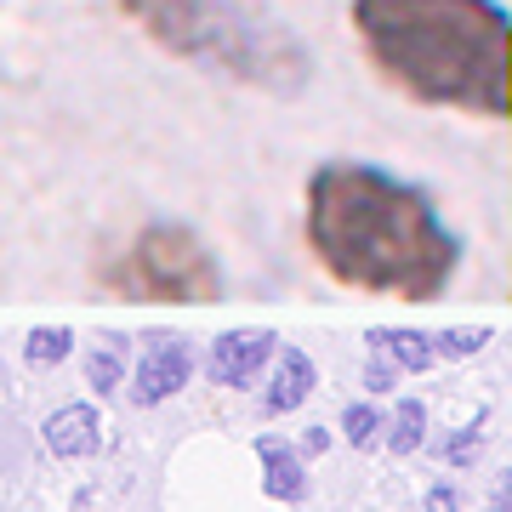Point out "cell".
<instances>
[{"label": "cell", "instance_id": "obj_1", "mask_svg": "<svg viewBox=\"0 0 512 512\" xmlns=\"http://www.w3.org/2000/svg\"><path fill=\"white\" fill-rule=\"evenodd\" d=\"M302 234L336 285L365 296L439 302L461 274V234L433 194L370 160L313 165Z\"/></svg>", "mask_w": 512, "mask_h": 512}, {"label": "cell", "instance_id": "obj_2", "mask_svg": "<svg viewBox=\"0 0 512 512\" xmlns=\"http://www.w3.org/2000/svg\"><path fill=\"white\" fill-rule=\"evenodd\" d=\"M348 18L393 92L512 120V12L501 0H353Z\"/></svg>", "mask_w": 512, "mask_h": 512}, {"label": "cell", "instance_id": "obj_3", "mask_svg": "<svg viewBox=\"0 0 512 512\" xmlns=\"http://www.w3.org/2000/svg\"><path fill=\"white\" fill-rule=\"evenodd\" d=\"M120 12L160 52L251 92L296 97L313 80L302 35L268 0H120Z\"/></svg>", "mask_w": 512, "mask_h": 512}, {"label": "cell", "instance_id": "obj_4", "mask_svg": "<svg viewBox=\"0 0 512 512\" xmlns=\"http://www.w3.org/2000/svg\"><path fill=\"white\" fill-rule=\"evenodd\" d=\"M97 279L126 302H222L217 256L188 222H148L120 245L114 256L97 262Z\"/></svg>", "mask_w": 512, "mask_h": 512}, {"label": "cell", "instance_id": "obj_5", "mask_svg": "<svg viewBox=\"0 0 512 512\" xmlns=\"http://www.w3.org/2000/svg\"><path fill=\"white\" fill-rule=\"evenodd\" d=\"M194 370H200V359H194V348H188L183 336H154L148 353H137V370H131L126 393L137 410H154V404L177 399L194 382Z\"/></svg>", "mask_w": 512, "mask_h": 512}, {"label": "cell", "instance_id": "obj_6", "mask_svg": "<svg viewBox=\"0 0 512 512\" xmlns=\"http://www.w3.org/2000/svg\"><path fill=\"white\" fill-rule=\"evenodd\" d=\"M279 359V336L268 325H245V330H222L211 353H205V382L211 387H251L262 370H274Z\"/></svg>", "mask_w": 512, "mask_h": 512}, {"label": "cell", "instance_id": "obj_7", "mask_svg": "<svg viewBox=\"0 0 512 512\" xmlns=\"http://www.w3.org/2000/svg\"><path fill=\"white\" fill-rule=\"evenodd\" d=\"M251 450H256V467H262V495L268 501H285V507L308 501V456H302V444L279 439V433H256Z\"/></svg>", "mask_w": 512, "mask_h": 512}, {"label": "cell", "instance_id": "obj_8", "mask_svg": "<svg viewBox=\"0 0 512 512\" xmlns=\"http://www.w3.org/2000/svg\"><path fill=\"white\" fill-rule=\"evenodd\" d=\"M313 393H319V365H313V353L279 348L274 370H268V387H262V410H268V416H296Z\"/></svg>", "mask_w": 512, "mask_h": 512}, {"label": "cell", "instance_id": "obj_9", "mask_svg": "<svg viewBox=\"0 0 512 512\" xmlns=\"http://www.w3.org/2000/svg\"><path fill=\"white\" fill-rule=\"evenodd\" d=\"M46 450L57 461H86L103 450V416H97V404L74 399V404H57L52 416H46Z\"/></svg>", "mask_w": 512, "mask_h": 512}, {"label": "cell", "instance_id": "obj_10", "mask_svg": "<svg viewBox=\"0 0 512 512\" xmlns=\"http://www.w3.org/2000/svg\"><path fill=\"white\" fill-rule=\"evenodd\" d=\"M365 348H382V353H393L404 365V376H427V370L439 365V348H433V330H404V325H376V330H365Z\"/></svg>", "mask_w": 512, "mask_h": 512}, {"label": "cell", "instance_id": "obj_11", "mask_svg": "<svg viewBox=\"0 0 512 512\" xmlns=\"http://www.w3.org/2000/svg\"><path fill=\"white\" fill-rule=\"evenodd\" d=\"M427 427H433L427 399H399L393 416H387V450H393V456H416L421 444H427Z\"/></svg>", "mask_w": 512, "mask_h": 512}, {"label": "cell", "instance_id": "obj_12", "mask_svg": "<svg viewBox=\"0 0 512 512\" xmlns=\"http://www.w3.org/2000/svg\"><path fill=\"white\" fill-rule=\"evenodd\" d=\"M484 427H490V410H473L461 427H450L444 444H439L444 467H456V473H461V467H473V461L484 456Z\"/></svg>", "mask_w": 512, "mask_h": 512}, {"label": "cell", "instance_id": "obj_13", "mask_svg": "<svg viewBox=\"0 0 512 512\" xmlns=\"http://www.w3.org/2000/svg\"><path fill=\"white\" fill-rule=\"evenodd\" d=\"M342 439L353 444V450H376V444H387V416H382V404H348L342 410Z\"/></svg>", "mask_w": 512, "mask_h": 512}, {"label": "cell", "instance_id": "obj_14", "mask_svg": "<svg viewBox=\"0 0 512 512\" xmlns=\"http://www.w3.org/2000/svg\"><path fill=\"white\" fill-rule=\"evenodd\" d=\"M433 348H439V365H461V359H473L478 348H490V325H450V330H433Z\"/></svg>", "mask_w": 512, "mask_h": 512}, {"label": "cell", "instance_id": "obj_15", "mask_svg": "<svg viewBox=\"0 0 512 512\" xmlns=\"http://www.w3.org/2000/svg\"><path fill=\"white\" fill-rule=\"evenodd\" d=\"M69 348H74V330L69 325H46V330H29L23 359H29L35 370H52V365H63V359H69Z\"/></svg>", "mask_w": 512, "mask_h": 512}, {"label": "cell", "instance_id": "obj_16", "mask_svg": "<svg viewBox=\"0 0 512 512\" xmlns=\"http://www.w3.org/2000/svg\"><path fill=\"white\" fill-rule=\"evenodd\" d=\"M120 382H131L120 353H86V387H92V399H109Z\"/></svg>", "mask_w": 512, "mask_h": 512}, {"label": "cell", "instance_id": "obj_17", "mask_svg": "<svg viewBox=\"0 0 512 512\" xmlns=\"http://www.w3.org/2000/svg\"><path fill=\"white\" fill-rule=\"evenodd\" d=\"M399 376H404V365L393 359V353H382V348L365 353V393H370V399L393 393V387H399Z\"/></svg>", "mask_w": 512, "mask_h": 512}, {"label": "cell", "instance_id": "obj_18", "mask_svg": "<svg viewBox=\"0 0 512 512\" xmlns=\"http://www.w3.org/2000/svg\"><path fill=\"white\" fill-rule=\"evenodd\" d=\"M421 512H467V501H461L456 484H427V495H421Z\"/></svg>", "mask_w": 512, "mask_h": 512}, {"label": "cell", "instance_id": "obj_19", "mask_svg": "<svg viewBox=\"0 0 512 512\" xmlns=\"http://www.w3.org/2000/svg\"><path fill=\"white\" fill-rule=\"evenodd\" d=\"M484 512H512V467H501V478L484 495Z\"/></svg>", "mask_w": 512, "mask_h": 512}, {"label": "cell", "instance_id": "obj_20", "mask_svg": "<svg viewBox=\"0 0 512 512\" xmlns=\"http://www.w3.org/2000/svg\"><path fill=\"white\" fill-rule=\"evenodd\" d=\"M296 444H302V456H325V450H330V433H325V427H308Z\"/></svg>", "mask_w": 512, "mask_h": 512}]
</instances>
